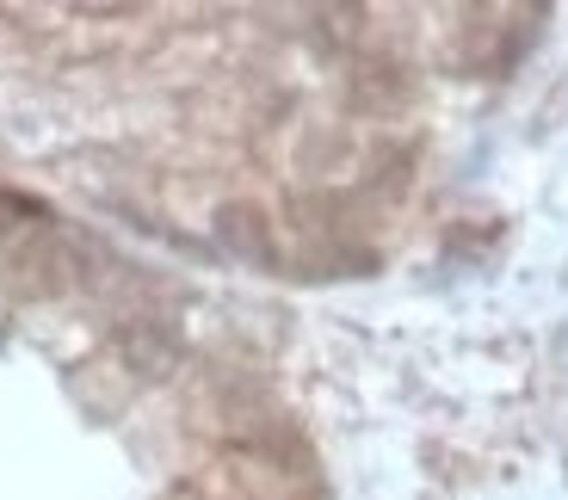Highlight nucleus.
<instances>
[{"label": "nucleus", "instance_id": "1", "mask_svg": "<svg viewBox=\"0 0 568 500\" xmlns=\"http://www.w3.org/2000/svg\"><path fill=\"white\" fill-rule=\"evenodd\" d=\"M118 358H124V371H136V377H168L173 358H180V340H173L161 322H124V328H118Z\"/></svg>", "mask_w": 568, "mask_h": 500}, {"label": "nucleus", "instance_id": "2", "mask_svg": "<svg viewBox=\"0 0 568 500\" xmlns=\"http://www.w3.org/2000/svg\"><path fill=\"white\" fill-rule=\"evenodd\" d=\"M216 235H223L235 254L247 259H272V235H266V216L254 211V204H229L223 216H216Z\"/></svg>", "mask_w": 568, "mask_h": 500}]
</instances>
